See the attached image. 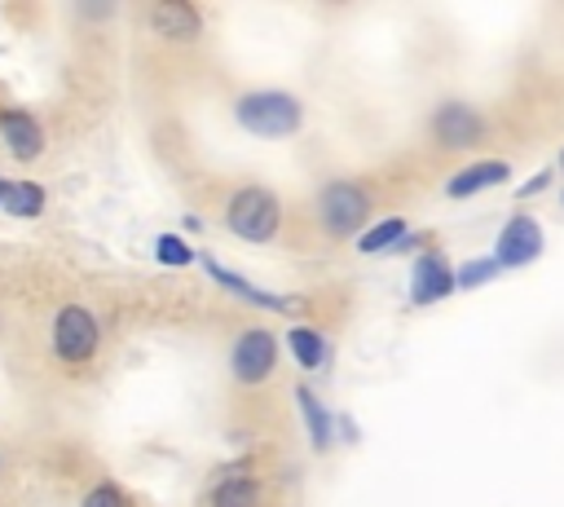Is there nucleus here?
<instances>
[{"instance_id": "nucleus-1", "label": "nucleus", "mask_w": 564, "mask_h": 507, "mask_svg": "<svg viewBox=\"0 0 564 507\" xmlns=\"http://www.w3.org/2000/svg\"><path fill=\"white\" fill-rule=\"evenodd\" d=\"M234 119L251 137H291L304 123V106H300V97H291L282 88H256L234 101Z\"/></svg>"}, {"instance_id": "nucleus-2", "label": "nucleus", "mask_w": 564, "mask_h": 507, "mask_svg": "<svg viewBox=\"0 0 564 507\" xmlns=\"http://www.w3.org/2000/svg\"><path fill=\"white\" fill-rule=\"evenodd\" d=\"M225 225L247 242H269L282 225V198L269 185H242L225 203Z\"/></svg>"}, {"instance_id": "nucleus-3", "label": "nucleus", "mask_w": 564, "mask_h": 507, "mask_svg": "<svg viewBox=\"0 0 564 507\" xmlns=\"http://www.w3.org/2000/svg\"><path fill=\"white\" fill-rule=\"evenodd\" d=\"M317 225L330 234V238H348V234H361L366 220H370V194L357 185V181H326L317 190Z\"/></svg>"}, {"instance_id": "nucleus-4", "label": "nucleus", "mask_w": 564, "mask_h": 507, "mask_svg": "<svg viewBox=\"0 0 564 507\" xmlns=\"http://www.w3.org/2000/svg\"><path fill=\"white\" fill-rule=\"evenodd\" d=\"M97 344H101V322L93 309L84 304H62L53 313V357L66 362V366H84L97 357Z\"/></svg>"}, {"instance_id": "nucleus-5", "label": "nucleus", "mask_w": 564, "mask_h": 507, "mask_svg": "<svg viewBox=\"0 0 564 507\" xmlns=\"http://www.w3.org/2000/svg\"><path fill=\"white\" fill-rule=\"evenodd\" d=\"M278 335L264 331V326H247L234 344H229V375L242 384V388H256L264 384L273 370H278Z\"/></svg>"}, {"instance_id": "nucleus-6", "label": "nucleus", "mask_w": 564, "mask_h": 507, "mask_svg": "<svg viewBox=\"0 0 564 507\" xmlns=\"http://www.w3.org/2000/svg\"><path fill=\"white\" fill-rule=\"evenodd\" d=\"M546 238H542V225L529 216V212H516L502 229H498V242H494V265L498 269H524L542 256Z\"/></svg>"}, {"instance_id": "nucleus-7", "label": "nucleus", "mask_w": 564, "mask_h": 507, "mask_svg": "<svg viewBox=\"0 0 564 507\" xmlns=\"http://www.w3.org/2000/svg\"><path fill=\"white\" fill-rule=\"evenodd\" d=\"M454 265L445 260V251H423L414 256L410 265V282H405V295L414 309H427V304H441L445 295H454Z\"/></svg>"}, {"instance_id": "nucleus-8", "label": "nucleus", "mask_w": 564, "mask_h": 507, "mask_svg": "<svg viewBox=\"0 0 564 507\" xmlns=\"http://www.w3.org/2000/svg\"><path fill=\"white\" fill-rule=\"evenodd\" d=\"M432 137H436L445 150H471V145H480V137H485V119H480V110H471L467 101H445V106H436V115H432Z\"/></svg>"}, {"instance_id": "nucleus-9", "label": "nucleus", "mask_w": 564, "mask_h": 507, "mask_svg": "<svg viewBox=\"0 0 564 507\" xmlns=\"http://www.w3.org/2000/svg\"><path fill=\"white\" fill-rule=\"evenodd\" d=\"M145 22H150V31L159 40H172V44H189V40L203 35V18L185 0H159V4H150L145 9Z\"/></svg>"}, {"instance_id": "nucleus-10", "label": "nucleus", "mask_w": 564, "mask_h": 507, "mask_svg": "<svg viewBox=\"0 0 564 507\" xmlns=\"http://www.w3.org/2000/svg\"><path fill=\"white\" fill-rule=\"evenodd\" d=\"M203 269H207V278H212L220 291L238 295L242 304H256V309H273V313H295V309H300V300H291V295H273V291L256 287V282H247L238 269H225L220 260H203Z\"/></svg>"}, {"instance_id": "nucleus-11", "label": "nucleus", "mask_w": 564, "mask_h": 507, "mask_svg": "<svg viewBox=\"0 0 564 507\" xmlns=\"http://www.w3.org/2000/svg\"><path fill=\"white\" fill-rule=\"evenodd\" d=\"M0 141H4V150H9L13 159H22V163H31V159L44 154V128H40V119L26 115V110H18V106L0 110Z\"/></svg>"}, {"instance_id": "nucleus-12", "label": "nucleus", "mask_w": 564, "mask_h": 507, "mask_svg": "<svg viewBox=\"0 0 564 507\" xmlns=\"http://www.w3.org/2000/svg\"><path fill=\"white\" fill-rule=\"evenodd\" d=\"M507 181H511V163H502V159H476V163L458 168L445 181V198H471V194L494 190V185H507Z\"/></svg>"}, {"instance_id": "nucleus-13", "label": "nucleus", "mask_w": 564, "mask_h": 507, "mask_svg": "<svg viewBox=\"0 0 564 507\" xmlns=\"http://www.w3.org/2000/svg\"><path fill=\"white\" fill-rule=\"evenodd\" d=\"M295 406H300V423L308 432V445L313 450H330V441H335V414L317 401V392L308 384H295Z\"/></svg>"}, {"instance_id": "nucleus-14", "label": "nucleus", "mask_w": 564, "mask_h": 507, "mask_svg": "<svg viewBox=\"0 0 564 507\" xmlns=\"http://www.w3.org/2000/svg\"><path fill=\"white\" fill-rule=\"evenodd\" d=\"M260 498H264V489H260L256 476H247V472H229V476H220V481L212 485L207 507H260Z\"/></svg>"}, {"instance_id": "nucleus-15", "label": "nucleus", "mask_w": 564, "mask_h": 507, "mask_svg": "<svg viewBox=\"0 0 564 507\" xmlns=\"http://www.w3.org/2000/svg\"><path fill=\"white\" fill-rule=\"evenodd\" d=\"M286 348H291V357H295L300 370H326L330 366V344L313 326H291L286 331Z\"/></svg>"}, {"instance_id": "nucleus-16", "label": "nucleus", "mask_w": 564, "mask_h": 507, "mask_svg": "<svg viewBox=\"0 0 564 507\" xmlns=\"http://www.w3.org/2000/svg\"><path fill=\"white\" fill-rule=\"evenodd\" d=\"M405 238H410V225H405V216H388V220H375L370 229H361V234H357V251H361V256L397 251Z\"/></svg>"}, {"instance_id": "nucleus-17", "label": "nucleus", "mask_w": 564, "mask_h": 507, "mask_svg": "<svg viewBox=\"0 0 564 507\" xmlns=\"http://www.w3.org/2000/svg\"><path fill=\"white\" fill-rule=\"evenodd\" d=\"M44 203H48V194H44V185H35V181H9V185H4V198H0V207H4L9 216H22V220H35V216L44 212Z\"/></svg>"}, {"instance_id": "nucleus-18", "label": "nucleus", "mask_w": 564, "mask_h": 507, "mask_svg": "<svg viewBox=\"0 0 564 507\" xmlns=\"http://www.w3.org/2000/svg\"><path fill=\"white\" fill-rule=\"evenodd\" d=\"M154 260L167 265V269H185V265H194V247L181 234H159L154 238Z\"/></svg>"}, {"instance_id": "nucleus-19", "label": "nucleus", "mask_w": 564, "mask_h": 507, "mask_svg": "<svg viewBox=\"0 0 564 507\" xmlns=\"http://www.w3.org/2000/svg\"><path fill=\"white\" fill-rule=\"evenodd\" d=\"M494 273H498L494 256H476V260H467V265L454 269V287H458V291H471V287H485Z\"/></svg>"}, {"instance_id": "nucleus-20", "label": "nucleus", "mask_w": 564, "mask_h": 507, "mask_svg": "<svg viewBox=\"0 0 564 507\" xmlns=\"http://www.w3.org/2000/svg\"><path fill=\"white\" fill-rule=\"evenodd\" d=\"M79 507H128V494H123L115 481H97V485L79 498Z\"/></svg>"}, {"instance_id": "nucleus-21", "label": "nucleus", "mask_w": 564, "mask_h": 507, "mask_svg": "<svg viewBox=\"0 0 564 507\" xmlns=\"http://www.w3.org/2000/svg\"><path fill=\"white\" fill-rule=\"evenodd\" d=\"M546 181H551V172H546V168H542V172H538V176H533V181H524V185H520V198H529V194H538V190H542V185H546Z\"/></svg>"}, {"instance_id": "nucleus-22", "label": "nucleus", "mask_w": 564, "mask_h": 507, "mask_svg": "<svg viewBox=\"0 0 564 507\" xmlns=\"http://www.w3.org/2000/svg\"><path fill=\"white\" fill-rule=\"evenodd\" d=\"M4 185H9V181H4V176H0V198H4Z\"/></svg>"}, {"instance_id": "nucleus-23", "label": "nucleus", "mask_w": 564, "mask_h": 507, "mask_svg": "<svg viewBox=\"0 0 564 507\" xmlns=\"http://www.w3.org/2000/svg\"><path fill=\"white\" fill-rule=\"evenodd\" d=\"M560 172H564V150H560Z\"/></svg>"}]
</instances>
